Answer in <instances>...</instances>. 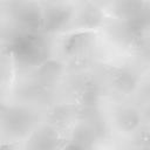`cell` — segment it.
Listing matches in <instances>:
<instances>
[{
	"mask_svg": "<svg viewBox=\"0 0 150 150\" xmlns=\"http://www.w3.org/2000/svg\"><path fill=\"white\" fill-rule=\"evenodd\" d=\"M11 53L23 64H34L45 56V46L39 35L34 32H23L16 34L11 41Z\"/></svg>",
	"mask_w": 150,
	"mask_h": 150,
	"instance_id": "cell-1",
	"label": "cell"
},
{
	"mask_svg": "<svg viewBox=\"0 0 150 150\" xmlns=\"http://www.w3.org/2000/svg\"><path fill=\"white\" fill-rule=\"evenodd\" d=\"M70 12L61 6H54L43 14V27L46 30L60 29L69 19Z\"/></svg>",
	"mask_w": 150,
	"mask_h": 150,
	"instance_id": "cell-2",
	"label": "cell"
},
{
	"mask_svg": "<svg viewBox=\"0 0 150 150\" xmlns=\"http://www.w3.org/2000/svg\"><path fill=\"white\" fill-rule=\"evenodd\" d=\"M84 39H86V34L84 33H76V34L74 33V34L67 36V39L63 42L64 53H67V54L76 53L81 48Z\"/></svg>",
	"mask_w": 150,
	"mask_h": 150,
	"instance_id": "cell-3",
	"label": "cell"
},
{
	"mask_svg": "<svg viewBox=\"0 0 150 150\" xmlns=\"http://www.w3.org/2000/svg\"><path fill=\"white\" fill-rule=\"evenodd\" d=\"M62 150H87L81 143H77V142H69L67 143Z\"/></svg>",
	"mask_w": 150,
	"mask_h": 150,
	"instance_id": "cell-4",
	"label": "cell"
}]
</instances>
